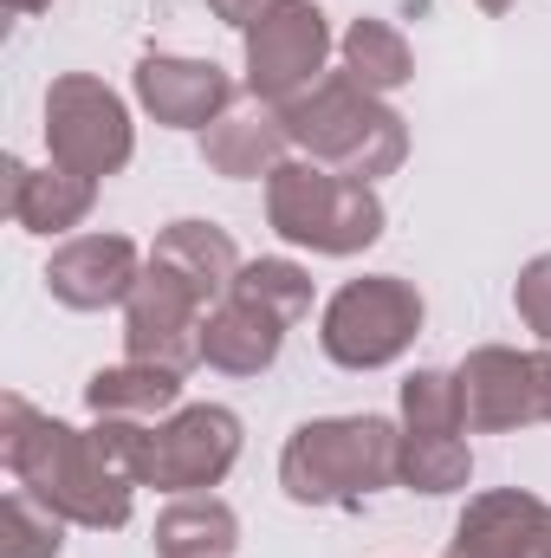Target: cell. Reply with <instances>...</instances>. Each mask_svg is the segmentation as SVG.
<instances>
[{
    "instance_id": "cell-1",
    "label": "cell",
    "mask_w": 551,
    "mask_h": 558,
    "mask_svg": "<svg viewBox=\"0 0 551 558\" xmlns=\"http://www.w3.org/2000/svg\"><path fill=\"white\" fill-rule=\"evenodd\" d=\"M0 461L7 474L46 500L59 520L72 526H98V533H118L131 520V494L137 481L98 448L91 428H72V422L39 416L26 397H7L0 403Z\"/></svg>"
},
{
    "instance_id": "cell-2",
    "label": "cell",
    "mask_w": 551,
    "mask_h": 558,
    "mask_svg": "<svg viewBox=\"0 0 551 558\" xmlns=\"http://www.w3.org/2000/svg\"><path fill=\"white\" fill-rule=\"evenodd\" d=\"M279 124H285V137L298 143L311 162H325L338 175H357V182L396 175L403 156H409V124L377 92H364L351 72H325L318 85L285 98Z\"/></svg>"
},
{
    "instance_id": "cell-3",
    "label": "cell",
    "mask_w": 551,
    "mask_h": 558,
    "mask_svg": "<svg viewBox=\"0 0 551 558\" xmlns=\"http://www.w3.org/2000/svg\"><path fill=\"white\" fill-rule=\"evenodd\" d=\"M403 428L383 416H318L298 422L279 454V487L298 507H357L396 481Z\"/></svg>"
},
{
    "instance_id": "cell-4",
    "label": "cell",
    "mask_w": 551,
    "mask_h": 558,
    "mask_svg": "<svg viewBox=\"0 0 551 558\" xmlns=\"http://www.w3.org/2000/svg\"><path fill=\"white\" fill-rule=\"evenodd\" d=\"M267 221L279 241L344 260L383 234V195H377V182L338 175L305 156V162H279L267 175Z\"/></svg>"
},
{
    "instance_id": "cell-5",
    "label": "cell",
    "mask_w": 551,
    "mask_h": 558,
    "mask_svg": "<svg viewBox=\"0 0 551 558\" xmlns=\"http://www.w3.org/2000/svg\"><path fill=\"white\" fill-rule=\"evenodd\" d=\"M415 331H421V292L396 274H370L331 292L318 344L344 371H383L415 344Z\"/></svg>"
},
{
    "instance_id": "cell-6",
    "label": "cell",
    "mask_w": 551,
    "mask_h": 558,
    "mask_svg": "<svg viewBox=\"0 0 551 558\" xmlns=\"http://www.w3.org/2000/svg\"><path fill=\"white\" fill-rule=\"evenodd\" d=\"M46 149H52L59 169L85 175V182L118 175L137 156V131H131L124 98L91 72L52 78V92H46Z\"/></svg>"
},
{
    "instance_id": "cell-7",
    "label": "cell",
    "mask_w": 551,
    "mask_h": 558,
    "mask_svg": "<svg viewBox=\"0 0 551 558\" xmlns=\"http://www.w3.org/2000/svg\"><path fill=\"white\" fill-rule=\"evenodd\" d=\"M325 59H331V20L311 0H273L247 26V92L273 111L325 78Z\"/></svg>"
},
{
    "instance_id": "cell-8",
    "label": "cell",
    "mask_w": 551,
    "mask_h": 558,
    "mask_svg": "<svg viewBox=\"0 0 551 558\" xmlns=\"http://www.w3.org/2000/svg\"><path fill=\"white\" fill-rule=\"evenodd\" d=\"M208 312H215V305H208L182 274L143 260L137 292L124 299V351H131L137 364H162V371L182 377L188 364H201V318H208Z\"/></svg>"
},
{
    "instance_id": "cell-9",
    "label": "cell",
    "mask_w": 551,
    "mask_h": 558,
    "mask_svg": "<svg viewBox=\"0 0 551 558\" xmlns=\"http://www.w3.org/2000/svg\"><path fill=\"white\" fill-rule=\"evenodd\" d=\"M241 461V416L221 403H188L169 422H156L149 441V481L162 494H208L228 481V468Z\"/></svg>"
},
{
    "instance_id": "cell-10",
    "label": "cell",
    "mask_w": 551,
    "mask_h": 558,
    "mask_svg": "<svg viewBox=\"0 0 551 558\" xmlns=\"http://www.w3.org/2000/svg\"><path fill=\"white\" fill-rule=\"evenodd\" d=\"M461 384V416L474 435H513L526 422H546V390H539V351L513 344H480L454 371Z\"/></svg>"
},
{
    "instance_id": "cell-11",
    "label": "cell",
    "mask_w": 551,
    "mask_h": 558,
    "mask_svg": "<svg viewBox=\"0 0 551 558\" xmlns=\"http://www.w3.org/2000/svg\"><path fill=\"white\" fill-rule=\"evenodd\" d=\"M137 105L169 131H208L234 105V78L215 59H182V52H143L137 59Z\"/></svg>"
},
{
    "instance_id": "cell-12",
    "label": "cell",
    "mask_w": 551,
    "mask_h": 558,
    "mask_svg": "<svg viewBox=\"0 0 551 558\" xmlns=\"http://www.w3.org/2000/svg\"><path fill=\"white\" fill-rule=\"evenodd\" d=\"M143 279V254L124 234H78L46 260V292L72 312H105L124 305Z\"/></svg>"
},
{
    "instance_id": "cell-13",
    "label": "cell",
    "mask_w": 551,
    "mask_h": 558,
    "mask_svg": "<svg viewBox=\"0 0 551 558\" xmlns=\"http://www.w3.org/2000/svg\"><path fill=\"white\" fill-rule=\"evenodd\" d=\"M279 344H285V325H279L267 305H254L247 292H228L208 318H201V364L228 371V377H260L273 371Z\"/></svg>"
},
{
    "instance_id": "cell-14",
    "label": "cell",
    "mask_w": 551,
    "mask_h": 558,
    "mask_svg": "<svg viewBox=\"0 0 551 558\" xmlns=\"http://www.w3.org/2000/svg\"><path fill=\"white\" fill-rule=\"evenodd\" d=\"M539 520H546V500L526 487L480 494V500H467V513L448 539V558H526Z\"/></svg>"
},
{
    "instance_id": "cell-15",
    "label": "cell",
    "mask_w": 551,
    "mask_h": 558,
    "mask_svg": "<svg viewBox=\"0 0 551 558\" xmlns=\"http://www.w3.org/2000/svg\"><path fill=\"white\" fill-rule=\"evenodd\" d=\"M91 202H98V182H85V175H72L59 162L26 169V162L7 156V215L26 234H65V228H78L91 215Z\"/></svg>"
},
{
    "instance_id": "cell-16",
    "label": "cell",
    "mask_w": 551,
    "mask_h": 558,
    "mask_svg": "<svg viewBox=\"0 0 551 558\" xmlns=\"http://www.w3.org/2000/svg\"><path fill=\"white\" fill-rule=\"evenodd\" d=\"M149 260L156 267H169V274H182L208 305H221L228 292H234V279H241V254H234V241H228V228H215V221H169L162 234H156V247H149Z\"/></svg>"
},
{
    "instance_id": "cell-17",
    "label": "cell",
    "mask_w": 551,
    "mask_h": 558,
    "mask_svg": "<svg viewBox=\"0 0 551 558\" xmlns=\"http://www.w3.org/2000/svg\"><path fill=\"white\" fill-rule=\"evenodd\" d=\"M285 124L279 111H228L221 124L201 131V162L228 182H254V175H273L285 162Z\"/></svg>"
},
{
    "instance_id": "cell-18",
    "label": "cell",
    "mask_w": 551,
    "mask_h": 558,
    "mask_svg": "<svg viewBox=\"0 0 551 558\" xmlns=\"http://www.w3.org/2000/svg\"><path fill=\"white\" fill-rule=\"evenodd\" d=\"M241 546V520L215 494H175L156 520V553L162 558H228Z\"/></svg>"
},
{
    "instance_id": "cell-19",
    "label": "cell",
    "mask_w": 551,
    "mask_h": 558,
    "mask_svg": "<svg viewBox=\"0 0 551 558\" xmlns=\"http://www.w3.org/2000/svg\"><path fill=\"white\" fill-rule=\"evenodd\" d=\"M175 403H182V377L162 371V364H137V357H124V364H111V371H98L85 384V410L91 416L156 422V416H169Z\"/></svg>"
},
{
    "instance_id": "cell-20",
    "label": "cell",
    "mask_w": 551,
    "mask_h": 558,
    "mask_svg": "<svg viewBox=\"0 0 551 558\" xmlns=\"http://www.w3.org/2000/svg\"><path fill=\"white\" fill-rule=\"evenodd\" d=\"M338 52H344V72H351L364 92H377V98L415 78L409 39H403L390 20H351V26H344V39H338Z\"/></svg>"
},
{
    "instance_id": "cell-21",
    "label": "cell",
    "mask_w": 551,
    "mask_h": 558,
    "mask_svg": "<svg viewBox=\"0 0 551 558\" xmlns=\"http://www.w3.org/2000/svg\"><path fill=\"white\" fill-rule=\"evenodd\" d=\"M396 481L415 494H461L474 481V454L461 435H421L403 428V454H396Z\"/></svg>"
},
{
    "instance_id": "cell-22",
    "label": "cell",
    "mask_w": 551,
    "mask_h": 558,
    "mask_svg": "<svg viewBox=\"0 0 551 558\" xmlns=\"http://www.w3.org/2000/svg\"><path fill=\"white\" fill-rule=\"evenodd\" d=\"M234 292H247L254 305H267L279 325H298L311 312V274L298 260H247L241 279H234Z\"/></svg>"
},
{
    "instance_id": "cell-23",
    "label": "cell",
    "mask_w": 551,
    "mask_h": 558,
    "mask_svg": "<svg viewBox=\"0 0 551 558\" xmlns=\"http://www.w3.org/2000/svg\"><path fill=\"white\" fill-rule=\"evenodd\" d=\"M59 526H65V520H59L46 500H33L26 487H13V494L0 500V533H7V539H0V558H59V546H65Z\"/></svg>"
},
{
    "instance_id": "cell-24",
    "label": "cell",
    "mask_w": 551,
    "mask_h": 558,
    "mask_svg": "<svg viewBox=\"0 0 551 558\" xmlns=\"http://www.w3.org/2000/svg\"><path fill=\"white\" fill-rule=\"evenodd\" d=\"M403 428H421V435H461L467 416H461V384L448 371H415L403 384Z\"/></svg>"
},
{
    "instance_id": "cell-25",
    "label": "cell",
    "mask_w": 551,
    "mask_h": 558,
    "mask_svg": "<svg viewBox=\"0 0 551 558\" xmlns=\"http://www.w3.org/2000/svg\"><path fill=\"white\" fill-rule=\"evenodd\" d=\"M513 305H519L526 331H532L539 344H551V254L526 260V274H519V286H513Z\"/></svg>"
},
{
    "instance_id": "cell-26",
    "label": "cell",
    "mask_w": 551,
    "mask_h": 558,
    "mask_svg": "<svg viewBox=\"0 0 551 558\" xmlns=\"http://www.w3.org/2000/svg\"><path fill=\"white\" fill-rule=\"evenodd\" d=\"M208 7H215V20H228V26H241V33H247L273 0H208Z\"/></svg>"
},
{
    "instance_id": "cell-27",
    "label": "cell",
    "mask_w": 551,
    "mask_h": 558,
    "mask_svg": "<svg viewBox=\"0 0 551 558\" xmlns=\"http://www.w3.org/2000/svg\"><path fill=\"white\" fill-rule=\"evenodd\" d=\"M526 558H551V507H546V520H539V533H532V546H526Z\"/></svg>"
},
{
    "instance_id": "cell-28",
    "label": "cell",
    "mask_w": 551,
    "mask_h": 558,
    "mask_svg": "<svg viewBox=\"0 0 551 558\" xmlns=\"http://www.w3.org/2000/svg\"><path fill=\"white\" fill-rule=\"evenodd\" d=\"M539 390H546V422H551V344L539 351Z\"/></svg>"
},
{
    "instance_id": "cell-29",
    "label": "cell",
    "mask_w": 551,
    "mask_h": 558,
    "mask_svg": "<svg viewBox=\"0 0 551 558\" xmlns=\"http://www.w3.org/2000/svg\"><path fill=\"white\" fill-rule=\"evenodd\" d=\"M39 7H52V0H7V13H39Z\"/></svg>"
},
{
    "instance_id": "cell-30",
    "label": "cell",
    "mask_w": 551,
    "mask_h": 558,
    "mask_svg": "<svg viewBox=\"0 0 551 558\" xmlns=\"http://www.w3.org/2000/svg\"><path fill=\"white\" fill-rule=\"evenodd\" d=\"M474 7H480V13H506L513 0H474Z\"/></svg>"
}]
</instances>
